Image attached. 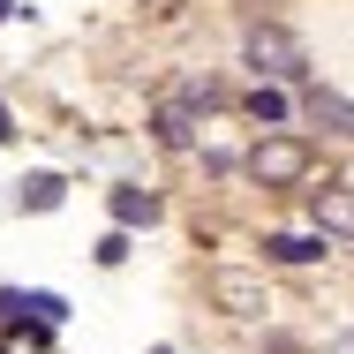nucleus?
I'll use <instances>...</instances> for the list:
<instances>
[{"instance_id": "f257e3e1", "label": "nucleus", "mask_w": 354, "mask_h": 354, "mask_svg": "<svg viewBox=\"0 0 354 354\" xmlns=\"http://www.w3.org/2000/svg\"><path fill=\"white\" fill-rule=\"evenodd\" d=\"M249 174H257L264 189H286V181H301V174H309V151H301L294 136H272V143H257V151H249Z\"/></svg>"}, {"instance_id": "f03ea898", "label": "nucleus", "mask_w": 354, "mask_h": 354, "mask_svg": "<svg viewBox=\"0 0 354 354\" xmlns=\"http://www.w3.org/2000/svg\"><path fill=\"white\" fill-rule=\"evenodd\" d=\"M241 46H249V61H257L264 75H301V68H309V61H301V46L286 38L279 23H249V38H241Z\"/></svg>"}, {"instance_id": "7ed1b4c3", "label": "nucleus", "mask_w": 354, "mask_h": 354, "mask_svg": "<svg viewBox=\"0 0 354 354\" xmlns=\"http://www.w3.org/2000/svg\"><path fill=\"white\" fill-rule=\"evenodd\" d=\"M0 309H8V317H30V324H46V332L68 317V301H61V294H0Z\"/></svg>"}, {"instance_id": "20e7f679", "label": "nucleus", "mask_w": 354, "mask_h": 354, "mask_svg": "<svg viewBox=\"0 0 354 354\" xmlns=\"http://www.w3.org/2000/svg\"><path fill=\"white\" fill-rule=\"evenodd\" d=\"M309 121L332 129V136H354V98H339V91H309Z\"/></svg>"}, {"instance_id": "39448f33", "label": "nucleus", "mask_w": 354, "mask_h": 354, "mask_svg": "<svg viewBox=\"0 0 354 354\" xmlns=\"http://www.w3.org/2000/svg\"><path fill=\"white\" fill-rule=\"evenodd\" d=\"M317 226L324 234H354V189H317Z\"/></svg>"}, {"instance_id": "423d86ee", "label": "nucleus", "mask_w": 354, "mask_h": 354, "mask_svg": "<svg viewBox=\"0 0 354 354\" xmlns=\"http://www.w3.org/2000/svg\"><path fill=\"white\" fill-rule=\"evenodd\" d=\"M264 257H279V264H309V257H324V234H272Z\"/></svg>"}, {"instance_id": "0eeeda50", "label": "nucleus", "mask_w": 354, "mask_h": 354, "mask_svg": "<svg viewBox=\"0 0 354 354\" xmlns=\"http://www.w3.org/2000/svg\"><path fill=\"white\" fill-rule=\"evenodd\" d=\"M113 218H121V226H151V218H158V196H151V189H113Z\"/></svg>"}, {"instance_id": "6e6552de", "label": "nucleus", "mask_w": 354, "mask_h": 354, "mask_svg": "<svg viewBox=\"0 0 354 354\" xmlns=\"http://www.w3.org/2000/svg\"><path fill=\"white\" fill-rule=\"evenodd\" d=\"M15 204H23V212H61V174H30V181L15 189Z\"/></svg>"}, {"instance_id": "1a4fd4ad", "label": "nucleus", "mask_w": 354, "mask_h": 354, "mask_svg": "<svg viewBox=\"0 0 354 354\" xmlns=\"http://www.w3.org/2000/svg\"><path fill=\"white\" fill-rule=\"evenodd\" d=\"M218 301H226L234 317H257V309H264V294H257V286L241 279V272H226V279H218Z\"/></svg>"}, {"instance_id": "9d476101", "label": "nucleus", "mask_w": 354, "mask_h": 354, "mask_svg": "<svg viewBox=\"0 0 354 354\" xmlns=\"http://www.w3.org/2000/svg\"><path fill=\"white\" fill-rule=\"evenodd\" d=\"M249 113H257V121L272 129V121H286V98L272 91V83H257V91H249Z\"/></svg>"}, {"instance_id": "9b49d317", "label": "nucleus", "mask_w": 354, "mask_h": 354, "mask_svg": "<svg viewBox=\"0 0 354 354\" xmlns=\"http://www.w3.org/2000/svg\"><path fill=\"white\" fill-rule=\"evenodd\" d=\"M158 143H174V151L189 143V113H181V106H166V113H158Z\"/></svg>"}, {"instance_id": "f8f14e48", "label": "nucleus", "mask_w": 354, "mask_h": 354, "mask_svg": "<svg viewBox=\"0 0 354 354\" xmlns=\"http://www.w3.org/2000/svg\"><path fill=\"white\" fill-rule=\"evenodd\" d=\"M8 136H15V129H8V98H0V143H8Z\"/></svg>"}, {"instance_id": "ddd939ff", "label": "nucleus", "mask_w": 354, "mask_h": 354, "mask_svg": "<svg viewBox=\"0 0 354 354\" xmlns=\"http://www.w3.org/2000/svg\"><path fill=\"white\" fill-rule=\"evenodd\" d=\"M332 354H354V339H339V347H332Z\"/></svg>"}, {"instance_id": "4468645a", "label": "nucleus", "mask_w": 354, "mask_h": 354, "mask_svg": "<svg viewBox=\"0 0 354 354\" xmlns=\"http://www.w3.org/2000/svg\"><path fill=\"white\" fill-rule=\"evenodd\" d=\"M8 8H15V0H0V23H8Z\"/></svg>"}]
</instances>
